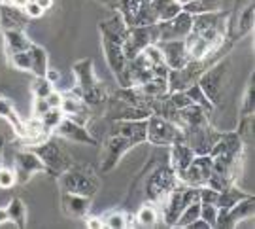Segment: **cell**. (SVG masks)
<instances>
[{"mask_svg":"<svg viewBox=\"0 0 255 229\" xmlns=\"http://www.w3.org/2000/svg\"><path fill=\"white\" fill-rule=\"evenodd\" d=\"M254 93H255V85H254V76H252V83L248 85L246 97H244V106H242V114L244 116L254 114Z\"/></svg>","mask_w":255,"mask_h":229,"instance_id":"36","label":"cell"},{"mask_svg":"<svg viewBox=\"0 0 255 229\" xmlns=\"http://www.w3.org/2000/svg\"><path fill=\"white\" fill-rule=\"evenodd\" d=\"M6 222H9L8 209L6 207H0V224H6Z\"/></svg>","mask_w":255,"mask_h":229,"instance_id":"44","label":"cell"},{"mask_svg":"<svg viewBox=\"0 0 255 229\" xmlns=\"http://www.w3.org/2000/svg\"><path fill=\"white\" fill-rule=\"evenodd\" d=\"M182 9L191 15H199V13H208V11H219L221 2L219 0H187L182 4Z\"/></svg>","mask_w":255,"mask_h":229,"instance_id":"20","label":"cell"},{"mask_svg":"<svg viewBox=\"0 0 255 229\" xmlns=\"http://www.w3.org/2000/svg\"><path fill=\"white\" fill-rule=\"evenodd\" d=\"M2 150H4V144H2V138H0V167H2Z\"/></svg>","mask_w":255,"mask_h":229,"instance_id":"46","label":"cell"},{"mask_svg":"<svg viewBox=\"0 0 255 229\" xmlns=\"http://www.w3.org/2000/svg\"><path fill=\"white\" fill-rule=\"evenodd\" d=\"M140 91L147 95L149 99H159V97H164L168 95V83H166V78H157L153 76L149 82L142 83V85H136Z\"/></svg>","mask_w":255,"mask_h":229,"instance_id":"23","label":"cell"},{"mask_svg":"<svg viewBox=\"0 0 255 229\" xmlns=\"http://www.w3.org/2000/svg\"><path fill=\"white\" fill-rule=\"evenodd\" d=\"M123 135L134 144L144 142L147 137V119H130V121H116L112 135Z\"/></svg>","mask_w":255,"mask_h":229,"instance_id":"12","label":"cell"},{"mask_svg":"<svg viewBox=\"0 0 255 229\" xmlns=\"http://www.w3.org/2000/svg\"><path fill=\"white\" fill-rule=\"evenodd\" d=\"M227 74V63H214L212 68L204 70L199 78V87L202 89V93L206 95L214 106L219 102L221 99V89H223V78Z\"/></svg>","mask_w":255,"mask_h":229,"instance_id":"5","label":"cell"},{"mask_svg":"<svg viewBox=\"0 0 255 229\" xmlns=\"http://www.w3.org/2000/svg\"><path fill=\"white\" fill-rule=\"evenodd\" d=\"M132 146H134L132 140H128V138L123 137V135H116V133H114V135L108 138V144H106V157H104V161H102V165H101L102 173H110L114 167L118 165V161L121 159V156L127 154Z\"/></svg>","mask_w":255,"mask_h":229,"instance_id":"9","label":"cell"},{"mask_svg":"<svg viewBox=\"0 0 255 229\" xmlns=\"http://www.w3.org/2000/svg\"><path fill=\"white\" fill-rule=\"evenodd\" d=\"M254 2L252 4H248L244 11L240 13V17H238V23H237V30H235V38H240V36H246L248 32H252V28H254Z\"/></svg>","mask_w":255,"mask_h":229,"instance_id":"24","label":"cell"},{"mask_svg":"<svg viewBox=\"0 0 255 229\" xmlns=\"http://www.w3.org/2000/svg\"><path fill=\"white\" fill-rule=\"evenodd\" d=\"M157 46L163 51L164 64H166L168 68H182V66H185L187 61H189V55H187L183 38L166 40V42H157Z\"/></svg>","mask_w":255,"mask_h":229,"instance_id":"10","label":"cell"},{"mask_svg":"<svg viewBox=\"0 0 255 229\" xmlns=\"http://www.w3.org/2000/svg\"><path fill=\"white\" fill-rule=\"evenodd\" d=\"M185 95L191 99V102H195V104H199V106H202L206 112H212L214 110V104L206 99V95L202 93V89L199 87V83H193V85H189L187 89H185Z\"/></svg>","mask_w":255,"mask_h":229,"instance_id":"27","label":"cell"},{"mask_svg":"<svg viewBox=\"0 0 255 229\" xmlns=\"http://www.w3.org/2000/svg\"><path fill=\"white\" fill-rule=\"evenodd\" d=\"M63 211L68 216L74 218H83L87 211H89V197L85 195H78V193H63Z\"/></svg>","mask_w":255,"mask_h":229,"instance_id":"16","label":"cell"},{"mask_svg":"<svg viewBox=\"0 0 255 229\" xmlns=\"http://www.w3.org/2000/svg\"><path fill=\"white\" fill-rule=\"evenodd\" d=\"M4 42H6L8 55L17 53V51H27L32 44L23 30H4Z\"/></svg>","mask_w":255,"mask_h":229,"instance_id":"18","label":"cell"},{"mask_svg":"<svg viewBox=\"0 0 255 229\" xmlns=\"http://www.w3.org/2000/svg\"><path fill=\"white\" fill-rule=\"evenodd\" d=\"M6 2H8L9 6H13V8H25V6H27L28 2H30V0H6Z\"/></svg>","mask_w":255,"mask_h":229,"instance_id":"43","label":"cell"},{"mask_svg":"<svg viewBox=\"0 0 255 229\" xmlns=\"http://www.w3.org/2000/svg\"><path fill=\"white\" fill-rule=\"evenodd\" d=\"M146 140H149L151 144H157V146H170V144L178 142V140H183L182 127H178L176 123L168 121V119L151 114L147 118Z\"/></svg>","mask_w":255,"mask_h":229,"instance_id":"2","label":"cell"},{"mask_svg":"<svg viewBox=\"0 0 255 229\" xmlns=\"http://www.w3.org/2000/svg\"><path fill=\"white\" fill-rule=\"evenodd\" d=\"M4 2H6V0H0V6H2V4H4Z\"/></svg>","mask_w":255,"mask_h":229,"instance_id":"47","label":"cell"},{"mask_svg":"<svg viewBox=\"0 0 255 229\" xmlns=\"http://www.w3.org/2000/svg\"><path fill=\"white\" fill-rule=\"evenodd\" d=\"M32 152L42 159V163L51 173L63 174L64 171H68L72 167V159L66 154V150L59 142H55L51 137L47 138L46 142H42V144L32 148Z\"/></svg>","mask_w":255,"mask_h":229,"instance_id":"1","label":"cell"},{"mask_svg":"<svg viewBox=\"0 0 255 229\" xmlns=\"http://www.w3.org/2000/svg\"><path fill=\"white\" fill-rule=\"evenodd\" d=\"M102 222H104V228H110V229L127 228V224H125V212L112 211V212H108L106 216H102Z\"/></svg>","mask_w":255,"mask_h":229,"instance_id":"30","label":"cell"},{"mask_svg":"<svg viewBox=\"0 0 255 229\" xmlns=\"http://www.w3.org/2000/svg\"><path fill=\"white\" fill-rule=\"evenodd\" d=\"M55 135L63 137L64 140H72V142H80V144H91L97 146V138L89 133V129H85V125L74 121L70 118H63L61 123L53 129Z\"/></svg>","mask_w":255,"mask_h":229,"instance_id":"8","label":"cell"},{"mask_svg":"<svg viewBox=\"0 0 255 229\" xmlns=\"http://www.w3.org/2000/svg\"><path fill=\"white\" fill-rule=\"evenodd\" d=\"M27 21V13L21 8H13L8 2L0 6V27L4 30H23Z\"/></svg>","mask_w":255,"mask_h":229,"instance_id":"14","label":"cell"},{"mask_svg":"<svg viewBox=\"0 0 255 229\" xmlns=\"http://www.w3.org/2000/svg\"><path fill=\"white\" fill-rule=\"evenodd\" d=\"M38 6L42 9H47V8H51L53 6V0H34Z\"/></svg>","mask_w":255,"mask_h":229,"instance_id":"45","label":"cell"},{"mask_svg":"<svg viewBox=\"0 0 255 229\" xmlns=\"http://www.w3.org/2000/svg\"><path fill=\"white\" fill-rule=\"evenodd\" d=\"M13 171L17 176V182H28L34 174L47 171V169L34 152H19L15 156V169Z\"/></svg>","mask_w":255,"mask_h":229,"instance_id":"11","label":"cell"},{"mask_svg":"<svg viewBox=\"0 0 255 229\" xmlns=\"http://www.w3.org/2000/svg\"><path fill=\"white\" fill-rule=\"evenodd\" d=\"M8 209V216L9 220L13 222L17 228H25V224H27V209H25V205L21 199H11L9 205L6 207Z\"/></svg>","mask_w":255,"mask_h":229,"instance_id":"25","label":"cell"},{"mask_svg":"<svg viewBox=\"0 0 255 229\" xmlns=\"http://www.w3.org/2000/svg\"><path fill=\"white\" fill-rule=\"evenodd\" d=\"M46 101H47V104H49V108H59V106H61V101H63V93H59L53 89V91L46 97Z\"/></svg>","mask_w":255,"mask_h":229,"instance_id":"39","label":"cell"},{"mask_svg":"<svg viewBox=\"0 0 255 229\" xmlns=\"http://www.w3.org/2000/svg\"><path fill=\"white\" fill-rule=\"evenodd\" d=\"M147 44H153V42H151V30H149V27H128L127 34L123 38L121 49H123L125 59L130 61V59H134Z\"/></svg>","mask_w":255,"mask_h":229,"instance_id":"7","label":"cell"},{"mask_svg":"<svg viewBox=\"0 0 255 229\" xmlns=\"http://www.w3.org/2000/svg\"><path fill=\"white\" fill-rule=\"evenodd\" d=\"M61 188H63L64 192L85 195V197L91 199L93 195L99 192L101 182H99V178L93 176V174L68 169V171H64V173L61 174Z\"/></svg>","mask_w":255,"mask_h":229,"instance_id":"3","label":"cell"},{"mask_svg":"<svg viewBox=\"0 0 255 229\" xmlns=\"http://www.w3.org/2000/svg\"><path fill=\"white\" fill-rule=\"evenodd\" d=\"M74 76H76V82H78V87L83 91L87 89H93L95 85H99V78L95 76V68H93V61L91 59H82L74 64Z\"/></svg>","mask_w":255,"mask_h":229,"instance_id":"15","label":"cell"},{"mask_svg":"<svg viewBox=\"0 0 255 229\" xmlns=\"http://www.w3.org/2000/svg\"><path fill=\"white\" fill-rule=\"evenodd\" d=\"M149 6L153 8L157 21H168L182 11V2L178 0H151Z\"/></svg>","mask_w":255,"mask_h":229,"instance_id":"17","label":"cell"},{"mask_svg":"<svg viewBox=\"0 0 255 229\" xmlns=\"http://www.w3.org/2000/svg\"><path fill=\"white\" fill-rule=\"evenodd\" d=\"M138 55L144 59V63L151 68V66H155V64H161L164 63V59H163V51L159 49V46L157 44H147Z\"/></svg>","mask_w":255,"mask_h":229,"instance_id":"28","label":"cell"},{"mask_svg":"<svg viewBox=\"0 0 255 229\" xmlns=\"http://www.w3.org/2000/svg\"><path fill=\"white\" fill-rule=\"evenodd\" d=\"M136 218V226H142V228H153L155 224L159 222V207L157 203H146L142 205L138 212L134 214Z\"/></svg>","mask_w":255,"mask_h":229,"instance_id":"19","label":"cell"},{"mask_svg":"<svg viewBox=\"0 0 255 229\" xmlns=\"http://www.w3.org/2000/svg\"><path fill=\"white\" fill-rule=\"evenodd\" d=\"M23 11H25V13H27V17H30V19H36V17H40V15L44 13V9L40 8L34 0H30L27 6L23 8Z\"/></svg>","mask_w":255,"mask_h":229,"instance_id":"38","label":"cell"},{"mask_svg":"<svg viewBox=\"0 0 255 229\" xmlns=\"http://www.w3.org/2000/svg\"><path fill=\"white\" fill-rule=\"evenodd\" d=\"M53 89V83L47 82L44 76H36V80L32 83V93H34V97H40V99H46Z\"/></svg>","mask_w":255,"mask_h":229,"instance_id":"31","label":"cell"},{"mask_svg":"<svg viewBox=\"0 0 255 229\" xmlns=\"http://www.w3.org/2000/svg\"><path fill=\"white\" fill-rule=\"evenodd\" d=\"M178 2H182V4H183V2H185V0H178Z\"/></svg>","mask_w":255,"mask_h":229,"instance_id":"48","label":"cell"},{"mask_svg":"<svg viewBox=\"0 0 255 229\" xmlns=\"http://www.w3.org/2000/svg\"><path fill=\"white\" fill-rule=\"evenodd\" d=\"M193 157H195V152L185 144V140H178L170 144V169L176 173V178L189 167Z\"/></svg>","mask_w":255,"mask_h":229,"instance_id":"13","label":"cell"},{"mask_svg":"<svg viewBox=\"0 0 255 229\" xmlns=\"http://www.w3.org/2000/svg\"><path fill=\"white\" fill-rule=\"evenodd\" d=\"M187 228H191V229H210V226L204 220H202V218H197V220L191 222Z\"/></svg>","mask_w":255,"mask_h":229,"instance_id":"42","label":"cell"},{"mask_svg":"<svg viewBox=\"0 0 255 229\" xmlns=\"http://www.w3.org/2000/svg\"><path fill=\"white\" fill-rule=\"evenodd\" d=\"M9 61L11 64L19 68V70H30V55H28V49L27 51H17V53H11L9 55Z\"/></svg>","mask_w":255,"mask_h":229,"instance_id":"34","label":"cell"},{"mask_svg":"<svg viewBox=\"0 0 255 229\" xmlns=\"http://www.w3.org/2000/svg\"><path fill=\"white\" fill-rule=\"evenodd\" d=\"M44 78H46L47 82H51V83H59V80H61V72H59V70H55V68H49V66H47Z\"/></svg>","mask_w":255,"mask_h":229,"instance_id":"40","label":"cell"},{"mask_svg":"<svg viewBox=\"0 0 255 229\" xmlns=\"http://www.w3.org/2000/svg\"><path fill=\"white\" fill-rule=\"evenodd\" d=\"M250 129H254V114L244 116V119H242V123H240V129H238L237 135L242 138V140H254V131H250Z\"/></svg>","mask_w":255,"mask_h":229,"instance_id":"35","label":"cell"},{"mask_svg":"<svg viewBox=\"0 0 255 229\" xmlns=\"http://www.w3.org/2000/svg\"><path fill=\"white\" fill-rule=\"evenodd\" d=\"M28 55H30V72H34V76H44L47 70L46 49L36 46V44H30Z\"/></svg>","mask_w":255,"mask_h":229,"instance_id":"21","label":"cell"},{"mask_svg":"<svg viewBox=\"0 0 255 229\" xmlns=\"http://www.w3.org/2000/svg\"><path fill=\"white\" fill-rule=\"evenodd\" d=\"M212 165H214V161L210 156H195L189 167L182 174H178V182L201 188L206 184L208 176L212 174Z\"/></svg>","mask_w":255,"mask_h":229,"instance_id":"6","label":"cell"},{"mask_svg":"<svg viewBox=\"0 0 255 229\" xmlns=\"http://www.w3.org/2000/svg\"><path fill=\"white\" fill-rule=\"evenodd\" d=\"M15 182H17L15 171L9 167H0V190H9Z\"/></svg>","mask_w":255,"mask_h":229,"instance_id":"33","label":"cell"},{"mask_svg":"<svg viewBox=\"0 0 255 229\" xmlns=\"http://www.w3.org/2000/svg\"><path fill=\"white\" fill-rule=\"evenodd\" d=\"M178 188V178L170 167L157 169L146 182V195L151 203H159L163 197Z\"/></svg>","mask_w":255,"mask_h":229,"instance_id":"4","label":"cell"},{"mask_svg":"<svg viewBox=\"0 0 255 229\" xmlns=\"http://www.w3.org/2000/svg\"><path fill=\"white\" fill-rule=\"evenodd\" d=\"M85 226L89 229H101V228H104V222H102V218H87L85 220Z\"/></svg>","mask_w":255,"mask_h":229,"instance_id":"41","label":"cell"},{"mask_svg":"<svg viewBox=\"0 0 255 229\" xmlns=\"http://www.w3.org/2000/svg\"><path fill=\"white\" fill-rule=\"evenodd\" d=\"M0 116L6 118L13 125V129H15V133H17L19 137H25V121L19 118V114L13 110V106L9 104V101L2 99V95H0Z\"/></svg>","mask_w":255,"mask_h":229,"instance_id":"22","label":"cell"},{"mask_svg":"<svg viewBox=\"0 0 255 229\" xmlns=\"http://www.w3.org/2000/svg\"><path fill=\"white\" fill-rule=\"evenodd\" d=\"M147 2H151V0H147Z\"/></svg>","mask_w":255,"mask_h":229,"instance_id":"49","label":"cell"},{"mask_svg":"<svg viewBox=\"0 0 255 229\" xmlns=\"http://www.w3.org/2000/svg\"><path fill=\"white\" fill-rule=\"evenodd\" d=\"M201 218L210 228H216V218H218V207L216 205H208V203H201Z\"/></svg>","mask_w":255,"mask_h":229,"instance_id":"32","label":"cell"},{"mask_svg":"<svg viewBox=\"0 0 255 229\" xmlns=\"http://www.w3.org/2000/svg\"><path fill=\"white\" fill-rule=\"evenodd\" d=\"M244 197H248L246 193H240L237 188L229 186L227 190L219 192L218 201H216V207H218V209H231L233 205H237V203L240 201V199H244Z\"/></svg>","mask_w":255,"mask_h":229,"instance_id":"26","label":"cell"},{"mask_svg":"<svg viewBox=\"0 0 255 229\" xmlns=\"http://www.w3.org/2000/svg\"><path fill=\"white\" fill-rule=\"evenodd\" d=\"M64 118V114L61 108H49V110L40 118V121H42V125L47 129V131H51L53 133V129L61 123V119Z\"/></svg>","mask_w":255,"mask_h":229,"instance_id":"29","label":"cell"},{"mask_svg":"<svg viewBox=\"0 0 255 229\" xmlns=\"http://www.w3.org/2000/svg\"><path fill=\"white\" fill-rule=\"evenodd\" d=\"M47 110H49V104H47L46 99L34 97V106H32V114H34V118H42Z\"/></svg>","mask_w":255,"mask_h":229,"instance_id":"37","label":"cell"}]
</instances>
